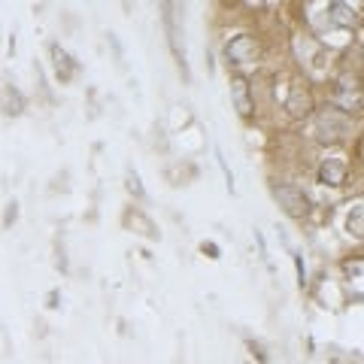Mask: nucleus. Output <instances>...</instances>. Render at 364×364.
<instances>
[{
  "instance_id": "obj_1",
  "label": "nucleus",
  "mask_w": 364,
  "mask_h": 364,
  "mask_svg": "<svg viewBox=\"0 0 364 364\" xmlns=\"http://www.w3.org/2000/svg\"><path fill=\"white\" fill-rule=\"evenodd\" d=\"M164 9V31H167V40H170V49L176 55V64L182 76L188 79V64H186V43H182V28H179V6L176 4H161Z\"/></svg>"
},
{
  "instance_id": "obj_2",
  "label": "nucleus",
  "mask_w": 364,
  "mask_h": 364,
  "mask_svg": "<svg viewBox=\"0 0 364 364\" xmlns=\"http://www.w3.org/2000/svg\"><path fill=\"white\" fill-rule=\"evenodd\" d=\"M346 134H349V119L343 116V112L328 109L316 119V136L322 143H337V140H343Z\"/></svg>"
},
{
  "instance_id": "obj_3",
  "label": "nucleus",
  "mask_w": 364,
  "mask_h": 364,
  "mask_svg": "<svg viewBox=\"0 0 364 364\" xmlns=\"http://www.w3.org/2000/svg\"><path fill=\"white\" fill-rule=\"evenodd\" d=\"M225 55L231 64H252L258 58V43L249 33H237V37L225 46Z\"/></svg>"
},
{
  "instance_id": "obj_4",
  "label": "nucleus",
  "mask_w": 364,
  "mask_h": 364,
  "mask_svg": "<svg viewBox=\"0 0 364 364\" xmlns=\"http://www.w3.org/2000/svg\"><path fill=\"white\" fill-rule=\"evenodd\" d=\"M273 195H277L279 207L286 210L289 215H294V219H301V215L306 213V198H304L301 188H294V186H277V188H273Z\"/></svg>"
},
{
  "instance_id": "obj_5",
  "label": "nucleus",
  "mask_w": 364,
  "mask_h": 364,
  "mask_svg": "<svg viewBox=\"0 0 364 364\" xmlns=\"http://www.w3.org/2000/svg\"><path fill=\"white\" fill-rule=\"evenodd\" d=\"M346 155H331L318 164V182L325 186H343L346 182Z\"/></svg>"
},
{
  "instance_id": "obj_6",
  "label": "nucleus",
  "mask_w": 364,
  "mask_h": 364,
  "mask_svg": "<svg viewBox=\"0 0 364 364\" xmlns=\"http://www.w3.org/2000/svg\"><path fill=\"white\" fill-rule=\"evenodd\" d=\"M334 104L343 107L346 112H358L361 109V88L355 85V79H340L337 88H334Z\"/></svg>"
},
{
  "instance_id": "obj_7",
  "label": "nucleus",
  "mask_w": 364,
  "mask_h": 364,
  "mask_svg": "<svg viewBox=\"0 0 364 364\" xmlns=\"http://www.w3.org/2000/svg\"><path fill=\"white\" fill-rule=\"evenodd\" d=\"M49 52H52L55 76H58V79H61V82H70V79L76 76V70H79V67H76V61H73V58H70V55H67V52L61 49V46H58V43H52V46H49Z\"/></svg>"
},
{
  "instance_id": "obj_8",
  "label": "nucleus",
  "mask_w": 364,
  "mask_h": 364,
  "mask_svg": "<svg viewBox=\"0 0 364 364\" xmlns=\"http://www.w3.org/2000/svg\"><path fill=\"white\" fill-rule=\"evenodd\" d=\"M231 100L240 116H252V95H249V82L243 76H234L231 79Z\"/></svg>"
},
{
  "instance_id": "obj_9",
  "label": "nucleus",
  "mask_w": 364,
  "mask_h": 364,
  "mask_svg": "<svg viewBox=\"0 0 364 364\" xmlns=\"http://www.w3.org/2000/svg\"><path fill=\"white\" fill-rule=\"evenodd\" d=\"M286 109L291 112V116H298V119L301 116H310V112H313V95L304 85H294L289 100H286Z\"/></svg>"
},
{
  "instance_id": "obj_10",
  "label": "nucleus",
  "mask_w": 364,
  "mask_h": 364,
  "mask_svg": "<svg viewBox=\"0 0 364 364\" xmlns=\"http://www.w3.org/2000/svg\"><path fill=\"white\" fill-rule=\"evenodd\" d=\"M328 21L340 28H352L358 21V13L349 4H328Z\"/></svg>"
},
{
  "instance_id": "obj_11",
  "label": "nucleus",
  "mask_w": 364,
  "mask_h": 364,
  "mask_svg": "<svg viewBox=\"0 0 364 364\" xmlns=\"http://www.w3.org/2000/svg\"><path fill=\"white\" fill-rule=\"evenodd\" d=\"M364 210H361V200H355L352 203V210H349V215H346V228H349V234H355V237H361L364 234Z\"/></svg>"
},
{
  "instance_id": "obj_12",
  "label": "nucleus",
  "mask_w": 364,
  "mask_h": 364,
  "mask_svg": "<svg viewBox=\"0 0 364 364\" xmlns=\"http://www.w3.org/2000/svg\"><path fill=\"white\" fill-rule=\"evenodd\" d=\"M4 109L9 112V116H18L21 109H25V100H21V95L16 88H6L4 91Z\"/></svg>"
},
{
  "instance_id": "obj_13",
  "label": "nucleus",
  "mask_w": 364,
  "mask_h": 364,
  "mask_svg": "<svg viewBox=\"0 0 364 364\" xmlns=\"http://www.w3.org/2000/svg\"><path fill=\"white\" fill-rule=\"evenodd\" d=\"M128 222L140 228V234H143V237H149V240H158V231H155V225H152L149 219H146L143 213H131V215H128Z\"/></svg>"
},
{
  "instance_id": "obj_14",
  "label": "nucleus",
  "mask_w": 364,
  "mask_h": 364,
  "mask_svg": "<svg viewBox=\"0 0 364 364\" xmlns=\"http://www.w3.org/2000/svg\"><path fill=\"white\" fill-rule=\"evenodd\" d=\"M128 191L136 198H146V191H143V182H140V173L136 170H128Z\"/></svg>"
},
{
  "instance_id": "obj_15",
  "label": "nucleus",
  "mask_w": 364,
  "mask_h": 364,
  "mask_svg": "<svg viewBox=\"0 0 364 364\" xmlns=\"http://www.w3.org/2000/svg\"><path fill=\"white\" fill-rule=\"evenodd\" d=\"M361 270H364L361 258H355V261H343V273H346L349 279H361Z\"/></svg>"
},
{
  "instance_id": "obj_16",
  "label": "nucleus",
  "mask_w": 364,
  "mask_h": 364,
  "mask_svg": "<svg viewBox=\"0 0 364 364\" xmlns=\"http://www.w3.org/2000/svg\"><path fill=\"white\" fill-rule=\"evenodd\" d=\"M18 219V203L13 200V203H9V207H6V213H4V228H9V225H13Z\"/></svg>"
},
{
  "instance_id": "obj_17",
  "label": "nucleus",
  "mask_w": 364,
  "mask_h": 364,
  "mask_svg": "<svg viewBox=\"0 0 364 364\" xmlns=\"http://www.w3.org/2000/svg\"><path fill=\"white\" fill-rule=\"evenodd\" d=\"M291 258H294V267H298V282L304 286V282H306V267H304V261H301L298 252H291Z\"/></svg>"
},
{
  "instance_id": "obj_18",
  "label": "nucleus",
  "mask_w": 364,
  "mask_h": 364,
  "mask_svg": "<svg viewBox=\"0 0 364 364\" xmlns=\"http://www.w3.org/2000/svg\"><path fill=\"white\" fill-rule=\"evenodd\" d=\"M200 252L215 261V258H219V246H215V243H200Z\"/></svg>"
},
{
  "instance_id": "obj_19",
  "label": "nucleus",
  "mask_w": 364,
  "mask_h": 364,
  "mask_svg": "<svg viewBox=\"0 0 364 364\" xmlns=\"http://www.w3.org/2000/svg\"><path fill=\"white\" fill-rule=\"evenodd\" d=\"M249 349H252V355H258V361H267L264 346H261V343H255V340H249Z\"/></svg>"
},
{
  "instance_id": "obj_20",
  "label": "nucleus",
  "mask_w": 364,
  "mask_h": 364,
  "mask_svg": "<svg viewBox=\"0 0 364 364\" xmlns=\"http://www.w3.org/2000/svg\"><path fill=\"white\" fill-rule=\"evenodd\" d=\"M49 306H52V310L58 306V291H49Z\"/></svg>"
}]
</instances>
